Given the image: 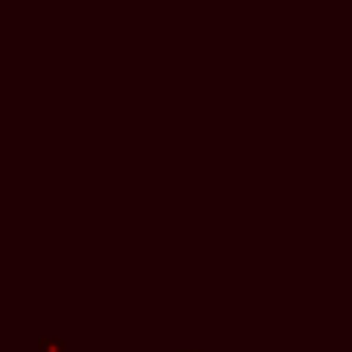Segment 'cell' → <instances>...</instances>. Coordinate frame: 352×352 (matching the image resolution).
<instances>
[{
    "mask_svg": "<svg viewBox=\"0 0 352 352\" xmlns=\"http://www.w3.org/2000/svg\"><path fill=\"white\" fill-rule=\"evenodd\" d=\"M66 344L63 338H52V336H41L38 338V352H63Z\"/></svg>",
    "mask_w": 352,
    "mask_h": 352,
    "instance_id": "cell-1",
    "label": "cell"
},
{
    "mask_svg": "<svg viewBox=\"0 0 352 352\" xmlns=\"http://www.w3.org/2000/svg\"><path fill=\"white\" fill-rule=\"evenodd\" d=\"M182 352H198V349H182Z\"/></svg>",
    "mask_w": 352,
    "mask_h": 352,
    "instance_id": "cell-2",
    "label": "cell"
}]
</instances>
